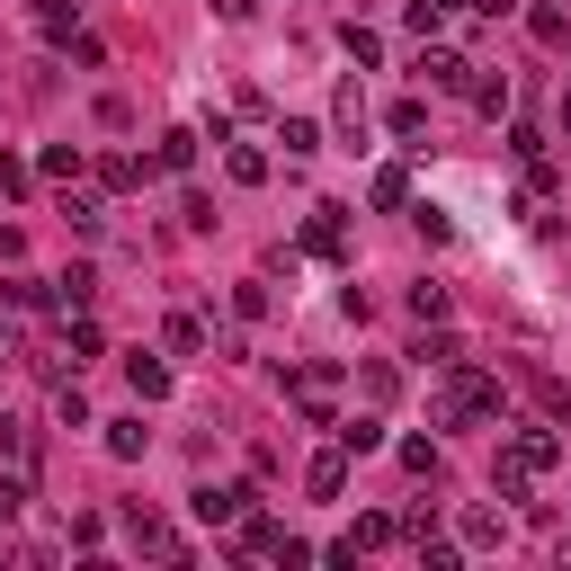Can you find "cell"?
Returning a JSON list of instances; mask_svg holds the SVG:
<instances>
[{"mask_svg":"<svg viewBox=\"0 0 571 571\" xmlns=\"http://www.w3.org/2000/svg\"><path fill=\"white\" fill-rule=\"evenodd\" d=\"M500 411V384L482 376V367H464V357H456V367H438V419L447 428H473V419H491Z\"/></svg>","mask_w":571,"mask_h":571,"instance_id":"1","label":"cell"},{"mask_svg":"<svg viewBox=\"0 0 571 571\" xmlns=\"http://www.w3.org/2000/svg\"><path fill=\"white\" fill-rule=\"evenodd\" d=\"M553 464H562V447L545 438V428H518V438H510V456H500V473H491V482H500V500H527V482H536V473H553Z\"/></svg>","mask_w":571,"mask_h":571,"instance_id":"2","label":"cell"},{"mask_svg":"<svg viewBox=\"0 0 571 571\" xmlns=\"http://www.w3.org/2000/svg\"><path fill=\"white\" fill-rule=\"evenodd\" d=\"M286 393H295L304 419H331V411H339V367H295V384H286Z\"/></svg>","mask_w":571,"mask_h":571,"instance_id":"3","label":"cell"},{"mask_svg":"<svg viewBox=\"0 0 571 571\" xmlns=\"http://www.w3.org/2000/svg\"><path fill=\"white\" fill-rule=\"evenodd\" d=\"M188 510H197V518H205V527H233V518H242V510H250V491H242V482H205V491H197V500H188Z\"/></svg>","mask_w":571,"mask_h":571,"instance_id":"4","label":"cell"},{"mask_svg":"<svg viewBox=\"0 0 571 571\" xmlns=\"http://www.w3.org/2000/svg\"><path fill=\"white\" fill-rule=\"evenodd\" d=\"M419 81H428V90H464V81H473V63L438 45V54H419Z\"/></svg>","mask_w":571,"mask_h":571,"instance_id":"5","label":"cell"},{"mask_svg":"<svg viewBox=\"0 0 571 571\" xmlns=\"http://www.w3.org/2000/svg\"><path fill=\"white\" fill-rule=\"evenodd\" d=\"M339 482H348V447H331V456L304 464V491H313V500H339Z\"/></svg>","mask_w":571,"mask_h":571,"instance_id":"6","label":"cell"},{"mask_svg":"<svg viewBox=\"0 0 571 571\" xmlns=\"http://www.w3.org/2000/svg\"><path fill=\"white\" fill-rule=\"evenodd\" d=\"M125 384H134L143 402H161V393H170V367H161V357H143V348H134V357H125Z\"/></svg>","mask_w":571,"mask_h":571,"instance_id":"7","label":"cell"},{"mask_svg":"<svg viewBox=\"0 0 571 571\" xmlns=\"http://www.w3.org/2000/svg\"><path fill=\"white\" fill-rule=\"evenodd\" d=\"M331 125L357 143V134H367V90H357V81H339V99H331Z\"/></svg>","mask_w":571,"mask_h":571,"instance_id":"8","label":"cell"},{"mask_svg":"<svg viewBox=\"0 0 571 571\" xmlns=\"http://www.w3.org/2000/svg\"><path fill=\"white\" fill-rule=\"evenodd\" d=\"M304 250H322V259H339V250H348V233H339V205H322L313 224H304Z\"/></svg>","mask_w":571,"mask_h":571,"instance_id":"9","label":"cell"},{"mask_svg":"<svg viewBox=\"0 0 571 571\" xmlns=\"http://www.w3.org/2000/svg\"><path fill=\"white\" fill-rule=\"evenodd\" d=\"M464 545H510V518L500 510H464Z\"/></svg>","mask_w":571,"mask_h":571,"instance_id":"10","label":"cell"},{"mask_svg":"<svg viewBox=\"0 0 571 571\" xmlns=\"http://www.w3.org/2000/svg\"><path fill=\"white\" fill-rule=\"evenodd\" d=\"M277 143L304 161V153H322V125H313V116H286V125H277Z\"/></svg>","mask_w":571,"mask_h":571,"instance_id":"11","label":"cell"},{"mask_svg":"<svg viewBox=\"0 0 571 571\" xmlns=\"http://www.w3.org/2000/svg\"><path fill=\"white\" fill-rule=\"evenodd\" d=\"M411 313H419V322H447V286L419 277V286H411Z\"/></svg>","mask_w":571,"mask_h":571,"instance_id":"12","label":"cell"},{"mask_svg":"<svg viewBox=\"0 0 571 571\" xmlns=\"http://www.w3.org/2000/svg\"><path fill=\"white\" fill-rule=\"evenodd\" d=\"M339 447H348V456H376L384 428H376V419H339Z\"/></svg>","mask_w":571,"mask_h":571,"instance_id":"13","label":"cell"},{"mask_svg":"<svg viewBox=\"0 0 571 571\" xmlns=\"http://www.w3.org/2000/svg\"><path fill=\"white\" fill-rule=\"evenodd\" d=\"M71 10H81V0H36V27L63 45V36H71Z\"/></svg>","mask_w":571,"mask_h":571,"instance_id":"14","label":"cell"},{"mask_svg":"<svg viewBox=\"0 0 571 571\" xmlns=\"http://www.w3.org/2000/svg\"><path fill=\"white\" fill-rule=\"evenodd\" d=\"M54 419H63V428H90V402H81V384H54Z\"/></svg>","mask_w":571,"mask_h":571,"instance_id":"15","label":"cell"},{"mask_svg":"<svg viewBox=\"0 0 571 571\" xmlns=\"http://www.w3.org/2000/svg\"><path fill=\"white\" fill-rule=\"evenodd\" d=\"M188 161H197V134L170 125V134H161V170H188Z\"/></svg>","mask_w":571,"mask_h":571,"instance_id":"16","label":"cell"},{"mask_svg":"<svg viewBox=\"0 0 571 571\" xmlns=\"http://www.w3.org/2000/svg\"><path fill=\"white\" fill-rule=\"evenodd\" d=\"M357 384H367V402H393V393H402V376H393V367H376V357L357 367Z\"/></svg>","mask_w":571,"mask_h":571,"instance_id":"17","label":"cell"},{"mask_svg":"<svg viewBox=\"0 0 571 571\" xmlns=\"http://www.w3.org/2000/svg\"><path fill=\"white\" fill-rule=\"evenodd\" d=\"M224 170H233L242 188H259V179H268V153H250V143H233V161H224Z\"/></svg>","mask_w":571,"mask_h":571,"instance_id":"18","label":"cell"},{"mask_svg":"<svg viewBox=\"0 0 571 571\" xmlns=\"http://www.w3.org/2000/svg\"><path fill=\"white\" fill-rule=\"evenodd\" d=\"M90 295H99V277L71 268V277H63V313H90Z\"/></svg>","mask_w":571,"mask_h":571,"instance_id":"19","label":"cell"},{"mask_svg":"<svg viewBox=\"0 0 571 571\" xmlns=\"http://www.w3.org/2000/svg\"><path fill=\"white\" fill-rule=\"evenodd\" d=\"M179 224H188V233H214V197L188 188V197H179Z\"/></svg>","mask_w":571,"mask_h":571,"instance_id":"20","label":"cell"},{"mask_svg":"<svg viewBox=\"0 0 571 571\" xmlns=\"http://www.w3.org/2000/svg\"><path fill=\"white\" fill-rule=\"evenodd\" d=\"M63 214H71V233H99V224H108L99 197H63Z\"/></svg>","mask_w":571,"mask_h":571,"instance_id":"21","label":"cell"},{"mask_svg":"<svg viewBox=\"0 0 571 571\" xmlns=\"http://www.w3.org/2000/svg\"><path fill=\"white\" fill-rule=\"evenodd\" d=\"M108 456H143V419H116L108 428Z\"/></svg>","mask_w":571,"mask_h":571,"instance_id":"22","label":"cell"},{"mask_svg":"<svg viewBox=\"0 0 571 571\" xmlns=\"http://www.w3.org/2000/svg\"><path fill=\"white\" fill-rule=\"evenodd\" d=\"M402 464H411L419 482H438V447H428V438H411V447H402Z\"/></svg>","mask_w":571,"mask_h":571,"instance_id":"23","label":"cell"},{"mask_svg":"<svg viewBox=\"0 0 571 571\" xmlns=\"http://www.w3.org/2000/svg\"><path fill=\"white\" fill-rule=\"evenodd\" d=\"M464 90H473V108H482V116H500V108H510V81H464Z\"/></svg>","mask_w":571,"mask_h":571,"instance_id":"24","label":"cell"},{"mask_svg":"<svg viewBox=\"0 0 571 571\" xmlns=\"http://www.w3.org/2000/svg\"><path fill=\"white\" fill-rule=\"evenodd\" d=\"M19 510H27V482H19V473H0V527H10Z\"/></svg>","mask_w":571,"mask_h":571,"instance_id":"25","label":"cell"},{"mask_svg":"<svg viewBox=\"0 0 571 571\" xmlns=\"http://www.w3.org/2000/svg\"><path fill=\"white\" fill-rule=\"evenodd\" d=\"M10 197H27V170H19L10 153H0V205H10Z\"/></svg>","mask_w":571,"mask_h":571,"instance_id":"26","label":"cell"},{"mask_svg":"<svg viewBox=\"0 0 571 571\" xmlns=\"http://www.w3.org/2000/svg\"><path fill=\"white\" fill-rule=\"evenodd\" d=\"M214 10H224V19H250V10H259V0H214Z\"/></svg>","mask_w":571,"mask_h":571,"instance_id":"27","label":"cell"},{"mask_svg":"<svg viewBox=\"0 0 571 571\" xmlns=\"http://www.w3.org/2000/svg\"><path fill=\"white\" fill-rule=\"evenodd\" d=\"M464 10H491V19H500V10H518V0H464Z\"/></svg>","mask_w":571,"mask_h":571,"instance_id":"28","label":"cell"},{"mask_svg":"<svg viewBox=\"0 0 571 571\" xmlns=\"http://www.w3.org/2000/svg\"><path fill=\"white\" fill-rule=\"evenodd\" d=\"M0 367H10V331H0Z\"/></svg>","mask_w":571,"mask_h":571,"instance_id":"29","label":"cell"},{"mask_svg":"<svg viewBox=\"0 0 571 571\" xmlns=\"http://www.w3.org/2000/svg\"><path fill=\"white\" fill-rule=\"evenodd\" d=\"M562 134H571V99H562Z\"/></svg>","mask_w":571,"mask_h":571,"instance_id":"30","label":"cell"}]
</instances>
